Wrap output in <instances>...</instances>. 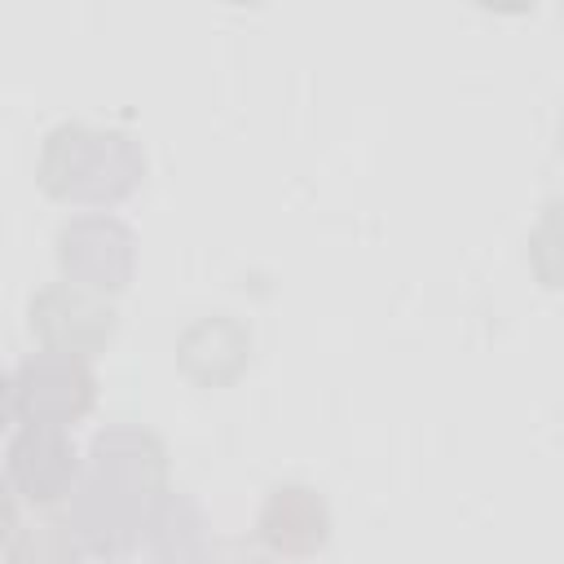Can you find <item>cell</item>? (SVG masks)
<instances>
[{
	"instance_id": "cell-1",
	"label": "cell",
	"mask_w": 564,
	"mask_h": 564,
	"mask_svg": "<svg viewBox=\"0 0 564 564\" xmlns=\"http://www.w3.org/2000/svg\"><path fill=\"white\" fill-rule=\"evenodd\" d=\"M145 154L119 128L57 123L40 150V185L66 203H119L141 185Z\"/></svg>"
},
{
	"instance_id": "cell-2",
	"label": "cell",
	"mask_w": 564,
	"mask_h": 564,
	"mask_svg": "<svg viewBox=\"0 0 564 564\" xmlns=\"http://www.w3.org/2000/svg\"><path fill=\"white\" fill-rule=\"evenodd\" d=\"M97 401V379L84 357L70 352H31L13 375V414L26 427H70Z\"/></svg>"
},
{
	"instance_id": "cell-3",
	"label": "cell",
	"mask_w": 564,
	"mask_h": 564,
	"mask_svg": "<svg viewBox=\"0 0 564 564\" xmlns=\"http://www.w3.org/2000/svg\"><path fill=\"white\" fill-rule=\"evenodd\" d=\"M57 260L66 282L97 291V295H115L132 282L137 269V238L123 220L93 212V216H75L62 225L57 234Z\"/></svg>"
},
{
	"instance_id": "cell-4",
	"label": "cell",
	"mask_w": 564,
	"mask_h": 564,
	"mask_svg": "<svg viewBox=\"0 0 564 564\" xmlns=\"http://www.w3.org/2000/svg\"><path fill=\"white\" fill-rule=\"evenodd\" d=\"M31 335L48 352L93 357L115 335V308L97 291H84L75 282H48L31 295Z\"/></svg>"
},
{
	"instance_id": "cell-5",
	"label": "cell",
	"mask_w": 564,
	"mask_h": 564,
	"mask_svg": "<svg viewBox=\"0 0 564 564\" xmlns=\"http://www.w3.org/2000/svg\"><path fill=\"white\" fill-rule=\"evenodd\" d=\"M70 511H66V524L70 533L79 538V546L88 555H101V560H119L137 546L141 538V516L150 502H141L137 494L84 471L79 485L70 489Z\"/></svg>"
},
{
	"instance_id": "cell-6",
	"label": "cell",
	"mask_w": 564,
	"mask_h": 564,
	"mask_svg": "<svg viewBox=\"0 0 564 564\" xmlns=\"http://www.w3.org/2000/svg\"><path fill=\"white\" fill-rule=\"evenodd\" d=\"M79 454L75 441L66 436V427H22L9 445V485L35 502V507H53L66 502L70 489L79 485Z\"/></svg>"
},
{
	"instance_id": "cell-7",
	"label": "cell",
	"mask_w": 564,
	"mask_h": 564,
	"mask_svg": "<svg viewBox=\"0 0 564 564\" xmlns=\"http://www.w3.org/2000/svg\"><path fill=\"white\" fill-rule=\"evenodd\" d=\"M88 471L150 502L154 494L167 489V449L145 427H106L93 436Z\"/></svg>"
},
{
	"instance_id": "cell-8",
	"label": "cell",
	"mask_w": 564,
	"mask_h": 564,
	"mask_svg": "<svg viewBox=\"0 0 564 564\" xmlns=\"http://www.w3.org/2000/svg\"><path fill=\"white\" fill-rule=\"evenodd\" d=\"M256 538L269 551L291 555V560L317 555L326 546V538H330V507L308 485H278L260 507Z\"/></svg>"
},
{
	"instance_id": "cell-9",
	"label": "cell",
	"mask_w": 564,
	"mask_h": 564,
	"mask_svg": "<svg viewBox=\"0 0 564 564\" xmlns=\"http://www.w3.org/2000/svg\"><path fill=\"white\" fill-rule=\"evenodd\" d=\"M203 542H207V520H203V507L189 494L163 489V494L150 498V507L141 516L137 546H145L154 564H189V555Z\"/></svg>"
},
{
	"instance_id": "cell-10",
	"label": "cell",
	"mask_w": 564,
	"mask_h": 564,
	"mask_svg": "<svg viewBox=\"0 0 564 564\" xmlns=\"http://www.w3.org/2000/svg\"><path fill=\"white\" fill-rule=\"evenodd\" d=\"M176 352H181V366H185L198 383H229V379L247 366L251 335H247L234 317L216 313V317L194 322V326L181 335Z\"/></svg>"
},
{
	"instance_id": "cell-11",
	"label": "cell",
	"mask_w": 564,
	"mask_h": 564,
	"mask_svg": "<svg viewBox=\"0 0 564 564\" xmlns=\"http://www.w3.org/2000/svg\"><path fill=\"white\" fill-rule=\"evenodd\" d=\"M4 560L9 564H84V546L66 520L35 516L13 529V538L4 542Z\"/></svg>"
},
{
	"instance_id": "cell-12",
	"label": "cell",
	"mask_w": 564,
	"mask_h": 564,
	"mask_svg": "<svg viewBox=\"0 0 564 564\" xmlns=\"http://www.w3.org/2000/svg\"><path fill=\"white\" fill-rule=\"evenodd\" d=\"M189 564H264V555H256L247 542H238V538H207L194 555H189Z\"/></svg>"
},
{
	"instance_id": "cell-13",
	"label": "cell",
	"mask_w": 564,
	"mask_h": 564,
	"mask_svg": "<svg viewBox=\"0 0 564 564\" xmlns=\"http://www.w3.org/2000/svg\"><path fill=\"white\" fill-rule=\"evenodd\" d=\"M13 529H18V502H13V485L0 476V546L13 538Z\"/></svg>"
},
{
	"instance_id": "cell-14",
	"label": "cell",
	"mask_w": 564,
	"mask_h": 564,
	"mask_svg": "<svg viewBox=\"0 0 564 564\" xmlns=\"http://www.w3.org/2000/svg\"><path fill=\"white\" fill-rule=\"evenodd\" d=\"M13 419V379L0 370V427Z\"/></svg>"
}]
</instances>
